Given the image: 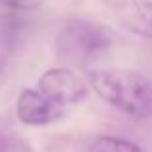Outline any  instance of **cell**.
Segmentation results:
<instances>
[{"label": "cell", "instance_id": "6da1fadb", "mask_svg": "<svg viewBox=\"0 0 152 152\" xmlns=\"http://www.w3.org/2000/svg\"><path fill=\"white\" fill-rule=\"evenodd\" d=\"M89 87L106 104L129 118H152V81L141 71L129 67L91 69Z\"/></svg>", "mask_w": 152, "mask_h": 152}, {"label": "cell", "instance_id": "7a4b0ae2", "mask_svg": "<svg viewBox=\"0 0 152 152\" xmlns=\"http://www.w3.org/2000/svg\"><path fill=\"white\" fill-rule=\"evenodd\" d=\"M114 35L108 27L89 19H69L56 35V54L67 64H91L112 48Z\"/></svg>", "mask_w": 152, "mask_h": 152}, {"label": "cell", "instance_id": "3957f363", "mask_svg": "<svg viewBox=\"0 0 152 152\" xmlns=\"http://www.w3.org/2000/svg\"><path fill=\"white\" fill-rule=\"evenodd\" d=\"M37 89L52 102L69 110L71 106L79 104L89 94V83L81 75L75 73L71 67L60 66L46 69L39 77Z\"/></svg>", "mask_w": 152, "mask_h": 152}, {"label": "cell", "instance_id": "277c9868", "mask_svg": "<svg viewBox=\"0 0 152 152\" xmlns=\"http://www.w3.org/2000/svg\"><path fill=\"white\" fill-rule=\"evenodd\" d=\"M67 108L52 102L39 89H23L15 102L18 119L31 127H42L60 121L67 115Z\"/></svg>", "mask_w": 152, "mask_h": 152}, {"label": "cell", "instance_id": "5b68a950", "mask_svg": "<svg viewBox=\"0 0 152 152\" xmlns=\"http://www.w3.org/2000/svg\"><path fill=\"white\" fill-rule=\"evenodd\" d=\"M119 21L125 29L139 37L152 41V2L150 0H129L121 4Z\"/></svg>", "mask_w": 152, "mask_h": 152}, {"label": "cell", "instance_id": "8992f818", "mask_svg": "<svg viewBox=\"0 0 152 152\" xmlns=\"http://www.w3.org/2000/svg\"><path fill=\"white\" fill-rule=\"evenodd\" d=\"M87 152H142V148L125 139L104 135V137H98L96 141H93Z\"/></svg>", "mask_w": 152, "mask_h": 152}, {"label": "cell", "instance_id": "52a82bcc", "mask_svg": "<svg viewBox=\"0 0 152 152\" xmlns=\"http://www.w3.org/2000/svg\"><path fill=\"white\" fill-rule=\"evenodd\" d=\"M0 152H33V146L18 133H2L0 135Z\"/></svg>", "mask_w": 152, "mask_h": 152}, {"label": "cell", "instance_id": "ba28073f", "mask_svg": "<svg viewBox=\"0 0 152 152\" xmlns=\"http://www.w3.org/2000/svg\"><path fill=\"white\" fill-rule=\"evenodd\" d=\"M0 6L8 12H33L42 6V0H0Z\"/></svg>", "mask_w": 152, "mask_h": 152}, {"label": "cell", "instance_id": "9c48e42d", "mask_svg": "<svg viewBox=\"0 0 152 152\" xmlns=\"http://www.w3.org/2000/svg\"><path fill=\"white\" fill-rule=\"evenodd\" d=\"M4 12H8V10H6V8H2V6H0V18L4 15Z\"/></svg>", "mask_w": 152, "mask_h": 152}, {"label": "cell", "instance_id": "30bf717a", "mask_svg": "<svg viewBox=\"0 0 152 152\" xmlns=\"http://www.w3.org/2000/svg\"><path fill=\"white\" fill-rule=\"evenodd\" d=\"M106 2H121V0H106Z\"/></svg>", "mask_w": 152, "mask_h": 152}]
</instances>
